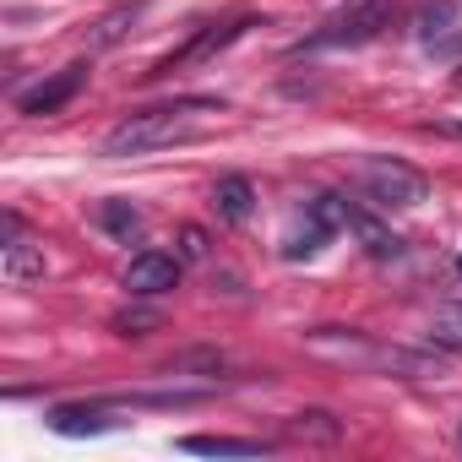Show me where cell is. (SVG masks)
Here are the masks:
<instances>
[{
	"instance_id": "obj_1",
	"label": "cell",
	"mask_w": 462,
	"mask_h": 462,
	"mask_svg": "<svg viewBox=\"0 0 462 462\" xmlns=\"http://www.w3.org/2000/svg\"><path fill=\"white\" fill-rule=\"evenodd\" d=\"M190 136H196V125L185 120V109H136L104 136V152L109 158H136V152H152V147H169V142H190Z\"/></svg>"
},
{
	"instance_id": "obj_2",
	"label": "cell",
	"mask_w": 462,
	"mask_h": 462,
	"mask_svg": "<svg viewBox=\"0 0 462 462\" xmlns=\"http://www.w3.org/2000/svg\"><path fill=\"white\" fill-rule=\"evenodd\" d=\"M359 190L386 212H408V207H419L430 196V180L402 158H365L359 163Z\"/></svg>"
},
{
	"instance_id": "obj_3",
	"label": "cell",
	"mask_w": 462,
	"mask_h": 462,
	"mask_svg": "<svg viewBox=\"0 0 462 462\" xmlns=\"http://www.w3.org/2000/svg\"><path fill=\"white\" fill-rule=\"evenodd\" d=\"M386 12H392V0H348V6L305 39V50H354V44H370L381 28H386Z\"/></svg>"
},
{
	"instance_id": "obj_4",
	"label": "cell",
	"mask_w": 462,
	"mask_h": 462,
	"mask_svg": "<svg viewBox=\"0 0 462 462\" xmlns=\"http://www.w3.org/2000/svg\"><path fill=\"white\" fill-rule=\"evenodd\" d=\"M174 283H180V256L142 251V256H131V267H125V294H131V300H158V294H169Z\"/></svg>"
},
{
	"instance_id": "obj_5",
	"label": "cell",
	"mask_w": 462,
	"mask_h": 462,
	"mask_svg": "<svg viewBox=\"0 0 462 462\" xmlns=\"http://www.w3.org/2000/svg\"><path fill=\"white\" fill-rule=\"evenodd\" d=\"M82 82H88V66H66V71H55V77H44L39 88H28L23 98H17V109L23 115H55V109H66L77 93H82Z\"/></svg>"
},
{
	"instance_id": "obj_6",
	"label": "cell",
	"mask_w": 462,
	"mask_h": 462,
	"mask_svg": "<svg viewBox=\"0 0 462 462\" xmlns=\"http://www.w3.org/2000/svg\"><path fill=\"white\" fill-rule=\"evenodd\" d=\"M305 343H310L316 354H327V359L365 365V370H370V359H375V348H381V343H370V337L354 332V327H316V332H305Z\"/></svg>"
},
{
	"instance_id": "obj_7",
	"label": "cell",
	"mask_w": 462,
	"mask_h": 462,
	"mask_svg": "<svg viewBox=\"0 0 462 462\" xmlns=\"http://www.w3.org/2000/svg\"><path fill=\"white\" fill-rule=\"evenodd\" d=\"M370 370H386V375H402V381H440L446 375V359L440 354H424V348H375V359H370Z\"/></svg>"
},
{
	"instance_id": "obj_8",
	"label": "cell",
	"mask_w": 462,
	"mask_h": 462,
	"mask_svg": "<svg viewBox=\"0 0 462 462\" xmlns=\"http://www.w3.org/2000/svg\"><path fill=\"white\" fill-rule=\"evenodd\" d=\"M332 235H337V228H332V223H327L310 201H305V212L294 217V228L283 235V262H310V256H316Z\"/></svg>"
},
{
	"instance_id": "obj_9",
	"label": "cell",
	"mask_w": 462,
	"mask_h": 462,
	"mask_svg": "<svg viewBox=\"0 0 462 462\" xmlns=\"http://www.w3.org/2000/svg\"><path fill=\"white\" fill-rule=\"evenodd\" d=\"M348 228H354V235H359V245L375 256V262H397L402 256V240L392 235V228L381 223V217H370V212H359L354 201H348Z\"/></svg>"
},
{
	"instance_id": "obj_10",
	"label": "cell",
	"mask_w": 462,
	"mask_h": 462,
	"mask_svg": "<svg viewBox=\"0 0 462 462\" xmlns=\"http://www.w3.org/2000/svg\"><path fill=\"white\" fill-rule=\"evenodd\" d=\"M212 207H217L223 223H245V217L256 212V190H251V180H245V174H223V180L212 185Z\"/></svg>"
},
{
	"instance_id": "obj_11",
	"label": "cell",
	"mask_w": 462,
	"mask_h": 462,
	"mask_svg": "<svg viewBox=\"0 0 462 462\" xmlns=\"http://www.w3.org/2000/svg\"><path fill=\"white\" fill-rule=\"evenodd\" d=\"M0 273H6V283H33V278H44V245H33V240H6L0 245Z\"/></svg>"
},
{
	"instance_id": "obj_12",
	"label": "cell",
	"mask_w": 462,
	"mask_h": 462,
	"mask_svg": "<svg viewBox=\"0 0 462 462\" xmlns=\"http://www.w3.org/2000/svg\"><path fill=\"white\" fill-rule=\"evenodd\" d=\"M98 228L109 240L131 245V240H142V207H131L125 196H109V201H98Z\"/></svg>"
},
{
	"instance_id": "obj_13",
	"label": "cell",
	"mask_w": 462,
	"mask_h": 462,
	"mask_svg": "<svg viewBox=\"0 0 462 462\" xmlns=\"http://www.w3.org/2000/svg\"><path fill=\"white\" fill-rule=\"evenodd\" d=\"M180 451L190 457H262L267 440H235V435H185Z\"/></svg>"
},
{
	"instance_id": "obj_14",
	"label": "cell",
	"mask_w": 462,
	"mask_h": 462,
	"mask_svg": "<svg viewBox=\"0 0 462 462\" xmlns=\"http://www.w3.org/2000/svg\"><path fill=\"white\" fill-rule=\"evenodd\" d=\"M430 343L446 348V354H462V300H446L430 316Z\"/></svg>"
},
{
	"instance_id": "obj_15",
	"label": "cell",
	"mask_w": 462,
	"mask_h": 462,
	"mask_svg": "<svg viewBox=\"0 0 462 462\" xmlns=\"http://www.w3.org/2000/svg\"><path fill=\"white\" fill-rule=\"evenodd\" d=\"M50 430H60V435H98V430H109V419H104V408H50Z\"/></svg>"
},
{
	"instance_id": "obj_16",
	"label": "cell",
	"mask_w": 462,
	"mask_h": 462,
	"mask_svg": "<svg viewBox=\"0 0 462 462\" xmlns=\"http://www.w3.org/2000/svg\"><path fill=\"white\" fill-rule=\"evenodd\" d=\"M289 430H294L300 440H337V435H343V424H337L327 408H305V413H294Z\"/></svg>"
},
{
	"instance_id": "obj_17",
	"label": "cell",
	"mask_w": 462,
	"mask_h": 462,
	"mask_svg": "<svg viewBox=\"0 0 462 462\" xmlns=\"http://www.w3.org/2000/svg\"><path fill=\"white\" fill-rule=\"evenodd\" d=\"M451 17H457V0H435V6H424L419 12V44H435L440 33H451Z\"/></svg>"
},
{
	"instance_id": "obj_18",
	"label": "cell",
	"mask_w": 462,
	"mask_h": 462,
	"mask_svg": "<svg viewBox=\"0 0 462 462\" xmlns=\"http://www.w3.org/2000/svg\"><path fill=\"white\" fill-rule=\"evenodd\" d=\"M142 17V0H131V6H120V12H109L104 23H98V33H93V50H109V44H120L125 39V28Z\"/></svg>"
},
{
	"instance_id": "obj_19",
	"label": "cell",
	"mask_w": 462,
	"mask_h": 462,
	"mask_svg": "<svg viewBox=\"0 0 462 462\" xmlns=\"http://www.w3.org/2000/svg\"><path fill=\"white\" fill-rule=\"evenodd\" d=\"M223 365H228V359H223L217 348H185V354L169 359V375H174V370H180V375H185V370H207V375H217Z\"/></svg>"
},
{
	"instance_id": "obj_20",
	"label": "cell",
	"mask_w": 462,
	"mask_h": 462,
	"mask_svg": "<svg viewBox=\"0 0 462 462\" xmlns=\"http://www.w3.org/2000/svg\"><path fill=\"white\" fill-rule=\"evenodd\" d=\"M147 327H158V310H120L115 316V332L120 337H142Z\"/></svg>"
},
{
	"instance_id": "obj_21",
	"label": "cell",
	"mask_w": 462,
	"mask_h": 462,
	"mask_svg": "<svg viewBox=\"0 0 462 462\" xmlns=\"http://www.w3.org/2000/svg\"><path fill=\"white\" fill-rule=\"evenodd\" d=\"M207 235H201V228H180V262H207Z\"/></svg>"
},
{
	"instance_id": "obj_22",
	"label": "cell",
	"mask_w": 462,
	"mask_h": 462,
	"mask_svg": "<svg viewBox=\"0 0 462 462\" xmlns=\"http://www.w3.org/2000/svg\"><path fill=\"white\" fill-rule=\"evenodd\" d=\"M435 60H462V33H440L435 44H424Z\"/></svg>"
},
{
	"instance_id": "obj_23",
	"label": "cell",
	"mask_w": 462,
	"mask_h": 462,
	"mask_svg": "<svg viewBox=\"0 0 462 462\" xmlns=\"http://www.w3.org/2000/svg\"><path fill=\"white\" fill-rule=\"evenodd\" d=\"M457 278H462V256H457Z\"/></svg>"
},
{
	"instance_id": "obj_24",
	"label": "cell",
	"mask_w": 462,
	"mask_h": 462,
	"mask_svg": "<svg viewBox=\"0 0 462 462\" xmlns=\"http://www.w3.org/2000/svg\"><path fill=\"white\" fill-rule=\"evenodd\" d=\"M457 440H462V424H457Z\"/></svg>"
}]
</instances>
